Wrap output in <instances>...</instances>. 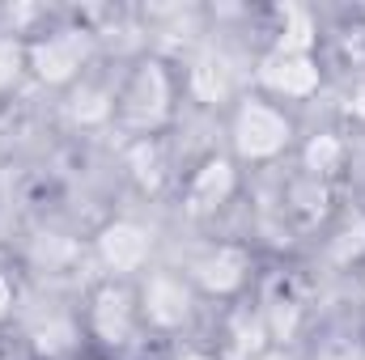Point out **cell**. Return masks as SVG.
I'll use <instances>...</instances> for the list:
<instances>
[{
    "label": "cell",
    "instance_id": "1",
    "mask_svg": "<svg viewBox=\"0 0 365 360\" xmlns=\"http://www.w3.org/2000/svg\"><path fill=\"white\" fill-rule=\"evenodd\" d=\"M293 140V123L268 102H242L234 115V149L247 162H268Z\"/></svg>",
    "mask_w": 365,
    "mask_h": 360
},
{
    "label": "cell",
    "instance_id": "2",
    "mask_svg": "<svg viewBox=\"0 0 365 360\" xmlns=\"http://www.w3.org/2000/svg\"><path fill=\"white\" fill-rule=\"evenodd\" d=\"M170 110V81L162 73V64H140L128 81V90L119 93V115L132 127H158Z\"/></svg>",
    "mask_w": 365,
    "mask_h": 360
},
{
    "label": "cell",
    "instance_id": "3",
    "mask_svg": "<svg viewBox=\"0 0 365 360\" xmlns=\"http://www.w3.org/2000/svg\"><path fill=\"white\" fill-rule=\"evenodd\" d=\"M26 51H30V68H34L38 81L64 85V81H73V77L81 73V64H86V55H90V38H86L81 30H56V34L38 38V43L26 47Z\"/></svg>",
    "mask_w": 365,
    "mask_h": 360
},
{
    "label": "cell",
    "instance_id": "4",
    "mask_svg": "<svg viewBox=\"0 0 365 360\" xmlns=\"http://www.w3.org/2000/svg\"><path fill=\"white\" fill-rule=\"evenodd\" d=\"M90 327L93 335L110 348H123L136 331V301L123 284H102L93 292V305H90Z\"/></svg>",
    "mask_w": 365,
    "mask_h": 360
},
{
    "label": "cell",
    "instance_id": "5",
    "mask_svg": "<svg viewBox=\"0 0 365 360\" xmlns=\"http://www.w3.org/2000/svg\"><path fill=\"white\" fill-rule=\"evenodd\" d=\"M259 81L280 97H310L319 90V64L310 60V51H280L276 47L259 64Z\"/></svg>",
    "mask_w": 365,
    "mask_h": 360
},
{
    "label": "cell",
    "instance_id": "6",
    "mask_svg": "<svg viewBox=\"0 0 365 360\" xmlns=\"http://www.w3.org/2000/svg\"><path fill=\"white\" fill-rule=\"evenodd\" d=\"M140 309L158 327H182L191 318V292L175 275H153L145 284V292H140Z\"/></svg>",
    "mask_w": 365,
    "mask_h": 360
},
{
    "label": "cell",
    "instance_id": "7",
    "mask_svg": "<svg viewBox=\"0 0 365 360\" xmlns=\"http://www.w3.org/2000/svg\"><path fill=\"white\" fill-rule=\"evenodd\" d=\"M98 255L102 263L115 271H136L149 259V233L132 221H115L98 233Z\"/></svg>",
    "mask_w": 365,
    "mask_h": 360
},
{
    "label": "cell",
    "instance_id": "8",
    "mask_svg": "<svg viewBox=\"0 0 365 360\" xmlns=\"http://www.w3.org/2000/svg\"><path fill=\"white\" fill-rule=\"evenodd\" d=\"M230 195H234V166L221 162V157H212V162H204V166L195 170L191 191H187V208H191V212H212V208H221Z\"/></svg>",
    "mask_w": 365,
    "mask_h": 360
},
{
    "label": "cell",
    "instance_id": "9",
    "mask_svg": "<svg viewBox=\"0 0 365 360\" xmlns=\"http://www.w3.org/2000/svg\"><path fill=\"white\" fill-rule=\"evenodd\" d=\"M247 255L238 250V246H221V250H212L208 259H200L195 263V280L208 288V292H234V288H242V280H247Z\"/></svg>",
    "mask_w": 365,
    "mask_h": 360
},
{
    "label": "cell",
    "instance_id": "10",
    "mask_svg": "<svg viewBox=\"0 0 365 360\" xmlns=\"http://www.w3.org/2000/svg\"><path fill=\"white\" fill-rule=\"evenodd\" d=\"M195 93L204 97V102H217V97H225L230 93V68H225V60H200V68H195Z\"/></svg>",
    "mask_w": 365,
    "mask_h": 360
},
{
    "label": "cell",
    "instance_id": "11",
    "mask_svg": "<svg viewBox=\"0 0 365 360\" xmlns=\"http://www.w3.org/2000/svg\"><path fill=\"white\" fill-rule=\"evenodd\" d=\"M26 68H30V51H26L17 38L0 34V90H13Z\"/></svg>",
    "mask_w": 365,
    "mask_h": 360
},
{
    "label": "cell",
    "instance_id": "12",
    "mask_svg": "<svg viewBox=\"0 0 365 360\" xmlns=\"http://www.w3.org/2000/svg\"><path fill=\"white\" fill-rule=\"evenodd\" d=\"M340 162H344V144H340L336 136H314V140H310V149H306V166H310L314 174H336Z\"/></svg>",
    "mask_w": 365,
    "mask_h": 360
},
{
    "label": "cell",
    "instance_id": "13",
    "mask_svg": "<svg viewBox=\"0 0 365 360\" xmlns=\"http://www.w3.org/2000/svg\"><path fill=\"white\" fill-rule=\"evenodd\" d=\"M115 97H106L102 90H81L77 97H73V115L81 119V123H98V119H106L115 106H110Z\"/></svg>",
    "mask_w": 365,
    "mask_h": 360
},
{
    "label": "cell",
    "instance_id": "14",
    "mask_svg": "<svg viewBox=\"0 0 365 360\" xmlns=\"http://www.w3.org/2000/svg\"><path fill=\"white\" fill-rule=\"evenodd\" d=\"M365 250V225H349L336 242V259H349V255H361Z\"/></svg>",
    "mask_w": 365,
    "mask_h": 360
},
{
    "label": "cell",
    "instance_id": "15",
    "mask_svg": "<svg viewBox=\"0 0 365 360\" xmlns=\"http://www.w3.org/2000/svg\"><path fill=\"white\" fill-rule=\"evenodd\" d=\"M13 309V284H9V275H0V318Z\"/></svg>",
    "mask_w": 365,
    "mask_h": 360
},
{
    "label": "cell",
    "instance_id": "16",
    "mask_svg": "<svg viewBox=\"0 0 365 360\" xmlns=\"http://www.w3.org/2000/svg\"><path fill=\"white\" fill-rule=\"evenodd\" d=\"M255 360H297V356H289V352H264V356H255Z\"/></svg>",
    "mask_w": 365,
    "mask_h": 360
},
{
    "label": "cell",
    "instance_id": "17",
    "mask_svg": "<svg viewBox=\"0 0 365 360\" xmlns=\"http://www.w3.org/2000/svg\"><path fill=\"white\" fill-rule=\"evenodd\" d=\"M353 110H357V115H365V97H357V102H353Z\"/></svg>",
    "mask_w": 365,
    "mask_h": 360
},
{
    "label": "cell",
    "instance_id": "18",
    "mask_svg": "<svg viewBox=\"0 0 365 360\" xmlns=\"http://www.w3.org/2000/svg\"><path fill=\"white\" fill-rule=\"evenodd\" d=\"M175 360H208V356H195V352H187V356H175Z\"/></svg>",
    "mask_w": 365,
    "mask_h": 360
}]
</instances>
